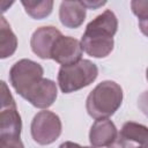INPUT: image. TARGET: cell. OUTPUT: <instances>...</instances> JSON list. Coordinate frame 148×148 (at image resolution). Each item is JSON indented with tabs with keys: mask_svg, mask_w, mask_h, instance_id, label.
I'll use <instances>...</instances> for the list:
<instances>
[{
	"mask_svg": "<svg viewBox=\"0 0 148 148\" xmlns=\"http://www.w3.org/2000/svg\"><path fill=\"white\" fill-rule=\"evenodd\" d=\"M118 30V20L111 9L90 21L81 38L83 51L94 58H105L113 50V36Z\"/></svg>",
	"mask_w": 148,
	"mask_h": 148,
	"instance_id": "1",
	"label": "cell"
},
{
	"mask_svg": "<svg viewBox=\"0 0 148 148\" xmlns=\"http://www.w3.org/2000/svg\"><path fill=\"white\" fill-rule=\"evenodd\" d=\"M121 87L111 80L102 81L88 95L86 109L94 119H106L116 113L123 103Z\"/></svg>",
	"mask_w": 148,
	"mask_h": 148,
	"instance_id": "2",
	"label": "cell"
},
{
	"mask_svg": "<svg viewBox=\"0 0 148 148\" xmlns=\"http://www.w3.org/2000/svg\"><path fill=\"white\" fill-rule=\"evenodd\" d=\"M98 76V67L88 59L73 65L61 66L58 72V84L64 94H71L88 87Z\"/></svg>",
	"mask_w": 148,
	"mask_h": 148,
	"instance_id": "3",
	"label": "cell"
},
{
	"mask_svg": "<svg viewBox=\"0 0 148 148\" xmlns=\"http://www.w3.org/2000/svg\"><path fill=\"white\" fill-rule=\"evenodd\" d=\"M44 69L40 64L30 60L21 59L16 61L9 71V81L15 91L25 101L39 87L43 81Z\"/></svg>",
	"mask_w": 148,
	"mask_h": 148,
	"instance_id": "4",
	"label": "cell"
},
{
	"mask_svg": "<svg viewBox=\"0 0 148 148\" xmlns=\"http://www.w3.org/2000/svg\"><path fill=\"white\" fill-rule=\"evenodd\" d=\"M22 120L16 103L6 84L1 82L0 109V139H21Z\"/></svg>",
	"mask_w": 148,
	"mask_h": 148,
	"instance_id": "5",
	"label": "cell"
},
{
	"mask_svg": "<svg viewBox=\"0 0 148 148\" xmlns=\"http://www.w3.org/2000/svg\"><path fill=\"white\" fill-rule=\"evenodd\" d=\"M30 131L35 142L42 146L51 145L61 134V120L54 112L43 110L35 114L31 121Z\"/></svg>",
	"mask_w": 148,
	"mask_h": 148,
	"instance_id": "6",
	"label": "cell"
},
{
	"mask_svg": "<svg viewBox=\"0 0 148 148\" xmlns=\"http://www.w3.org/2000/svg\"><path fill=\"white\" fill-rule=\"evenodd\" d=\"M147 145L148 126L135 121H126L108 148H138Z\"/></svg>",
	"mask_w": 148,
	"mask_h": 148,
	"instance_id": "7",
	"label": "cell"
},
{
	"mask_svg": "<svg viewBox=\"0 0 148 148\" xmlns=\"http://www.w3.org/2000/svg\"><path fill=\"white\" fill-rule=\"evenodd\" d=\"M82 53L83 49L80 40L71 36L61 35L60 37H58L53 45L51 59H53L61 66H67L79 62L81 60Z\"/></svg>",
	"mask_w": 148,
	"mask_h": 148,
	"instance_id": "8",
	"label": "cell"
},
{
	"mask_svg": "<svg viewBox=\"0 0 148 148\" xmlns=\"http://www.w3.org/2000/svg\"><path fill=\"white\" fill-rule=\"evenodd\" d=\"M62 34L56 27L47 25L36 29L30 39L32 52L40 59H51L53 45Z\"/></svg>",
	"mask_w": 148,
	"mask_h": 148,
	"instance_id": "9",
	"label": "cell"
},
{
	"mask_svg": "<svg viewBox=\"0 0 148 148\" xmlns=\"http://www.w3.org/2000/svg\"><path fill=\"white\" fill-rule=\"evenodd\" d=\"M117 134V127L112 120H110L109 118L97 119L90 127L89 141L95 148L109 147L114 141Z\"/></svg>",
	"mask_w": 148,
	"mask_h": 148,
	"instance_id": "10",
	"label": "cell"
},
{
	"mask_svg": "<svg viewBox=\"0 0 148 148\" xmlns=\"http://www.w3.org/2000/svg\"><path fill=\"white\" fill-rule=\"evenodd\" d=\"M86 10L82 1H62L59 7L61 24L69 29L79 28L86 20Z\"/></svg>",
	"mask_w": 148,
	"mask_h": 148,
	"instance_id": "11",
	"label": "cell"
},
{
	"mask_svg": "<svg viewBox=\"0 0 148 148\" xmlns=\"http://www.w3.org/2000/svg\"><path fill=\"white\" fill-rule=\"evenodd\" d=\"M17 49V38L5 16L0 18V58L12 57Z\"/></svg>",
	"mask_w": 148,
	"mask_h": 148,
	"instance_id": "12",
	"label": "cell"
},
{
	"mask_svg": "<svg viewBox=\"0 0 148 148\" xmlns=\"http://www.w3.org/2000/svg\"><path fill=\"white\" fill-rule=\"evenodd\" d=\"M21 3L24 7L25 13L35 20H42V18L47 17L52 13V9H53L52 0H42V1L22 0Z\"/></svg>",
	"mask_w": 148,
	"mask_h": 148,
	"instance_id": "13",
	"label": "cell"
},
{
	"mask_svg": "<svg viewBox=\"0 0 148 148\" xmlns=\"http://www.w3.org/2000/svg\"><path fill=\"white\" fill-rule=\"evenodd\" d=\"M131 9L138 20L148 17V0H133L131 1Z\"/></svg>",
	"mask_w": 148,
	"mask_h": 148,
	"instance_id": "14",
	"label": "cell"
},
{
	"mask_svg": "<svg viewBox=\"0 0 148 148\" xmlns=\"http://www.w3.org/2000/svg\"><path fill=\"white\" fill-rule=\"evenodd\" d=\"M0 148H24L21 139H0Z\"/></svg>",
	"mask_w": 148,
	"mask_h": 148,
	"instance_id": "15",
	"label": "cell"
},
{
	"mask_svg": "<svg viewBox=\"0 0 148 148\" xmlns=\"http://www.w3.org/2000/svg\"><path fill=\"white\" fill-rule=\"evenodd\" d=\"M138 106L141 110V112L146 117H148V90L143 91L139 96V98H138Z\"/></svg>",
	"mask_w": 148,
	"mask_h": 148,
	"instance_id": "16",
	"label": "cell"
},
{
	"mask_svg": "<svg viewBox=\"0 0 148 148\" xmlns=\"http://www.w3.org/2000/svg\"><path fill=\"white\" fill-rule=\"evenodd\" d=\"M82 3L87 9H96L98 7L104 6L106 1H82Z\"/></svg>",
	"mask_w": 148,
	"mask_h": 148,
	"instance_id": "17",
	"label": "cell"
},
{
	"mask_svg": "<svg viewBox=\"0 0 148 148\" xmlns=\"http://www.w3.org/2000/svg\"><path fill=\"white\" fill-rule=\"evenodd\" d=\"M59 148H95V147H87V146H81L79 143H75V142H72V141H65L62 142Z\"/></svg>",
	"mask_w": 148,
	"mask_h": 148,
	"instance_id": "18",
	"label": "cell"
},
{
	"mask_svg": "<svg viewBox=\"0 0 148 148\" xmlns=\"http://www.w3.org/2000/svg\"><path fill=\"white\" fill-rule=\"evenodd\" d=\"M139 28L141 30V32L148 37V17L143 18V20H139Z\"/></svg>",
	"mask_w": 148,
	"mask_h": 148,
	"instance_id": "19",
	"label": "cell"
},
{
	"mask_svg": "<svg viewBox=\"0 0 148 148\" xmlns=\"http://www.w3.org/2000/svg\"><path fill=\"white\" fill-rule=\"evenodd\" d=\"M146 79H147V81H148V67H147V69H146Z\"/></svg>",
	"mask_w": 148,
	"mask_h": 148,
	"instance_id": "20",
	"label": "cell"
},
{
	"mask_svg": "<svg viewBox=\"0 0 148 148\" xmlns=\"http://www.w3.org/2000/svg\"><path fill=\"white\" fill-rule=\"evenodd\" d=\"M138 148H148V145L147 146H142V147H138Z\"/></svg>",
	"mask_w": 148,
	"mask_h": 148,
	"instance_id": "21",
	"label": "cell"
}]
</instances>
